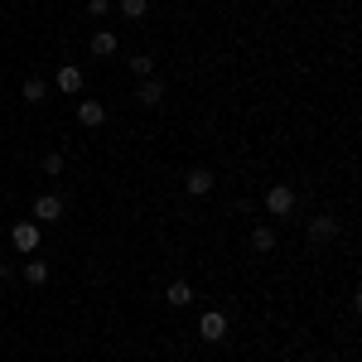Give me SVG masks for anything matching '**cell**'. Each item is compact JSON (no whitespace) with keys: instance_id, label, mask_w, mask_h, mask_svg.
I'll return each instance as SVG.
<instances>
[{"instance_id":"cell-7","label":"cell","mask_w":362,"mask_h":362,"mask_svg":"<svg viewBox=\"0 0 362 362\" xmlns=\"http://www.w3.org/2000/svg\"><path fill=\"white\" fill-rule=\"evenodd\" d=\"M78 121H83V126H92V131H97V126H102V121H107V107H102V102H97V97H83V102H78Z\"/></svg>"},{"instance_id":"cell-13","label":"cell","mask_w":362,"mask_h":362,"mask_svg":"<svg viewBox=\"0 0 362 362\" xmlns=\"http://www.w3.org/2000/svg\"><path fill=\"white\" fill-rule=\"evenodd\" d=\"M25 280L29 285H49V266L44 261H25Z\"/></svg>"},{"instance_id":"cell-2","label":"cell","mask_w":362,"mask_h":362,"mask_svg":"<svg viewBox=\"0 0 362 362\" xmlns=\"http://www.w3.org/2000/svg\"><path fill=\"white\" fill-rule=\"evenodd\" d=\"M213 184H218V174H213L208 165H194L189 174H184V194H189V198H208V194H213Z\"/></svg>"},{"instance_id":"cell-18","label":"cell","mask_w":362,"mask_h":362,"mask_svg":"<svg viewBox=\"0 0 362 362\" xmlns=\"http://www.w3.org/2000/svg\"><path fill=\"white\" fill-rule=\"evenodd\" d=\"M107 10H112V0H87V15H97V20H107Z\"/></svg>"},{"instance_id":"cell-9","label":"cell","mask_w":362,"mask_h":362,"mask_svg":"<svg viewBox=\"0 0 362 362\" xmlns=\"http://www.w3.org/2000/svg\"><path fill=\"white\" fill-rule=\"evenodd\" d=\"M54 83H58V92H83V68L63 63V68L54 73Z\"/></svg>"},{"instance_id":"cell-14","label":"cell","mask_w":362,"mask_h":362,"mask_svg":"<svg viewBox=\"0 0 362 362\" xmlns=\"http://www.w3.org/2000/svg\"><path fill=\"white\" fill-rule=\"evenodd\" d=\"M44 92H49V83H44V78H25V102H34V107H39V102H44Z\"/></svg>"},{"instance_id":"cell-17","label":"cell","mask_w":362,"mask_h":362,"mask_svg":"<svg viewBox=\"0 0 362 362\" xmlns=\"http://www.w3.org/2000/svg\"><path fill=\"white\" fill-rule=\"evenodd\" d=\"M44 174H63V150H49L44 155Z\"/></svg>"},{"instance_id":"cell-15","label":"cell","mask_w":362,"mask_h":362,"mask_svg":"<svg viewBox=\"0 0 362 362\" xmlns=\"http://www.w3.org/2000/svg\"><path fill=\"white\" fill-rule=\"evenodd\" d=\"M131 73H136L140 83H145V78L155 73V58H150V54H136V58H131Z\"/></svg>"},{"instance_id":"cell-3","label":"cell","mask_w":362,"mask_h":362,"mask_svg":"<svg viewBox=\"0 0 362 362\" xmlns=\"http://www.w3.org/2000/svg\"><path fill=\"white\" fill-rule=\"evenodd\" d=\"M198 338H203V343H223V338H227V314H223V309L198 314Z\"/></svg>"},{"instance_id":"cell-4","label":"cell","mask_w":362,"mask_h":362,"mask_svg":"<svg viewBox=\"0 0 362 362\" xmlns=\"http://www.w3.org/2000/svg\"><path fill=\"white\" fill-rule=\"evenodd\" d=\"M63 218V198L58 194H39L34 198V223H58Z\"/></svg>"},{"instance_id":"cell-12","label":"cell","mask_w":362,"mask_h":362,"mask_svg":"<svg viewBox=\"0 0 362 362\" xmlns=\"http://www.w3.org/2000/svg\"><path fill=\"white\" fill-rule=\"evenodd\" d=\"M160 102H165V87L155 83V78H145L140 83V107H160Z\"/></svg>"},{"instance_id":"cell-11","label":"cell","mask_w":362,"mask_h":362,"mask_svg":"<svg viewBox=\"0 0 362 362\" xmlns=\"http://www.w3.org/2000/svg\"><path fill=\"white\" fill-rule=\"evenodd\" d=\"M165 300L174 309H184V305H194V290H189V280H169V290H165Z\"/></svg>"},{"instance_id":"cell-5","label":"cell","mask_w":362,"mask_h":362,"mask_svg":"<svg viewBox=\"0 0 362 362\" xmlns=\"http://www.w3.org/2000/svg\"><path fill=\"white\" fill-rule=\"evenodd\" d=\"M10 242H15V251H25V256H29V251H39V227H34V223H15V227H10Z\"/></svg>"},{"instance_id":"cell-6","label":"cell","mask_w":362,"mask_h":362,"mask_svg":"<svg viewBox=\"0 0 362 362\" xmlns=\"http://www.w3.org/2000/svg\"><path fill=\"white\" fill-rule=\"evenodd\" d=\"M334 237H338V223L329 218V213L309 218V242H314V247H324V242H334Z\"/></svg>"},{"instance_id":"cell-16","label":"cell","mask_w":362,"mask_h":362,"mask_svg":"<svg viewBox=\"0 0 362 362\" xmlns=\"http://www.w3.org/2000/svg\"><path fill=\"white\" fill-rule=\"evenodd\" d=\"M145 10H150V0H121V15L126 20H145Z\"/></svg>"},{"instance_id":"cell-1","label":"cell","mask_w":362,"mask_h":362,"mask_svg":"<svg viewBox=\"0 0 362 362\" xmlns=\"http://www.w3.org/2000/svg\"><path fill=\"white\" fill-rule=\"evenodd\" d=\"M266 213H271V218H290V213H295V189H290V184H271V189H266Z\"/></svg>"},{"instance_id":"cell-10","label":"cell","mask_w":362,"mask_h":362,"mask_svg":"<svg viewBox=\"0 0 362 362\" xmlns=\"http://www.w3.org/2000/svg\"><path fill=\"white\" fill-rule=\"evenodd\" d=\"M251 251L271 256V251H276V227H266V223H256V227H251Z\"/></svg>"},{"instance_id":"cell-8","label":"cell","mask_w":362,"mask_h":362,"mask_svg":"<svg viewBox=\"0 0 362 362\" xmlns=\"http://www.w3.org/2000/svg\"><path fill=\"white\" fill-rule=\"evenodd\" d=\"M87 49H92V54H97V58H112L116 49H121V39H116V29H97Z\"/></svg>"}]
</instances>
